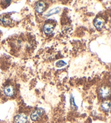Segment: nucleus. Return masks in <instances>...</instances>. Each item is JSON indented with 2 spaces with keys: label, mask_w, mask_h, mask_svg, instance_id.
Listing matches in <instances>:
<instances>
[{
  "label": "nucleus",
  "mask_w": 111,
  "mask_h": 123,
  "mask_svg": "<svg viewBox=\"0 0 111 123\" xmlns=\"http://www.w3.org/2000/svg\"><path fill=\"white\" fill-rule=\"evenodd\" d=\"M43 110L41 109V108H39V109H37L31 113V119L34 121H36L38 120L40 117L41 116L42 113H43Z\"/></svg>",
  "instance_id": "nucleus-1"
},
{
  "label": "nucleus",
  "mask_w": 111,
  "mask_h": 123,
  "mask_svg": "<svg viewBox=\"0 0 111 123\" xmlns=\"http://www.w3.org/2000/svg\"><path fill=\"white\" fill-rule=\"evenodd\" d=\"M28 118L25 114H19L16 116L14 118L15 123H25L27 122Z\"/></svg>",
  "instance_id": "nucleus-2"
},
{
  "label": "nucleus",
  "mask_w": 111,
  "mask_h": 123,
  "mask_svg": "<svg viewBox=\"0 0 111 123\" xmlns=\"http://www.w3.org/2000/svg\"><path fill=\"white\" fill-rule=\"evenodd\" d=\"M110 88L108 87H101L100 89L99 93L100 94L102 98H105L108 97L110 94Z\"/></svg>",
  "instance_id": "nucleus-3"
},
{
  "label": "nucleus",
  "mask_w": 111,
  "mask_h": 123,
  "mask_svg": "<svg viewBox=\"0 0 111 123\" xmlns=\"http://www.w3.org/2000/svg\"><path fill=\"white\" fill-rule=\"evenodd\" d=\"M43 31L47 34H49L52 33L54 29V27L50 23H46L43 26Z\"/></svg>",
  "instance_id": "nucleus-4"
},
{
  "label": "nucleus",
  "mask_w": 111,
  "mask_h": 123,
  "mask_svg": "<svg viewBox=\"0 0 111 123\" xmlns=\"http://www.w3.org/2000/svg\"><path fill=\"white\" fill-rule=\"evenodd\" d=\"M4 93L8 97H12L14 94V88L12 86H6L4 88Z\"/></svg>",
  "instance_id": "nucleus-5"
},
{
  "label": "nucleus",
  "mask_w": 111,
  "mask_h": 123,
  "mask_svg": "<svg viewBox=\"0 0 111 123\" xmlns=\"http://www.w3.org/2000/svg\"><path fill=\"white\" fill-rule=\"evenodd\" d=\"M46 8V5L45 3L43 2H39L37 4H36L35 9L36 11L39 13H41V12H43L45 10Z\"/></svg>",
  "instance_id": "nucleus-6"
},
{
  "label": "nucleus",
  "mask_w": 111,
  "mask_h": 123,
  "mask_svg": "<svg viewBox=\"0 0 111 123\" xmlns=\"http://www.w3.org/2000/svg\"><path fill=\"white\" fill-rule=\"evenodd\" d=\"M104 23L105 22L104 20H102L101 18H98L95 20L94 22V26L97 28L101 29L102 28V27L104 26Z\"/></svg>",
  "instance_id": "nucleus-7"
},
{
  "label": "nucleus",
  "mask_w": 111,
  "mask_h": 123,
  "mask_svg": "<svg viewBox=\"0 0 111 123\" xmlns=\"http://www.w3.org/2000/svg\"><path fill=\"white\" fill-rule=\"evenodd\" d=\"M102 109L106 111H109L111 109V103L110 101H105L101 105Z\"/></svg>",
  "instance_id": "nucleus-8"
},
{
  "label": "nucleus",
  "mask_w": 111,
  "mask_h": 123,
  "mask_svg": "<svg viewBox=\"0 0 111 123\" xmlns=\"http://www.w3.org/2000/svg\"><path fill=\"white\" fill-rule=\"evenodd\" d=\"M60 8L59 7H56L55 8H54V9L50 10H49V11L47 12V13L46 14V16H49L52 15L57 14L60 12Z\"/></svg>",
  "instance_id": "nucleus-9"
},
{
  "label": "nucleus",
  "mask_w": 111,
  "mask_h": 123,
  "mask_svg": "<svg viewBox=\"0 0 111 123\" xmlns=\"http://www.w3.org/2000/svg\"><path fill=\"white\" fill-rule=\"evenodd\" d=\"M1 22L4 25H9L10 23V20L6 18H1Z\"/></svg>",
  "instance_id": "nucleus-10"
},
{
  "label": "nucleus",
  "mask_w": 111,
  "mask_h": 123,
  "mask_svg": "<svg viewBox=\"0 0 111 123\" xmlns=\"http://www.w3.org/2000/svg\"><path fill=\"white\" fill-rule=\"evenodd\" d=\"M70 103H71V106L72 109H73L74 110H76L77 109V106L76 105L75 102H74V98L73 97H71V98H70Z\"/></svg>",
  "instance_id": "nucleus-11"
},
{
  "label": "nucleus",
  "mask_w": 111,
  "mask_h": 123,
  "mask_svg": "<svg viewBox=\"0 0 111 123\" xmlns=\"http://www.w3.org/2000/svg\"><path fill=\"white\" fill-rule=\"evenodd\" d=\"M66 64H67V63H66L65 61H63L62 60H60L56 63V66L57 67H61L66 65Z\"/></svg>",
  "instance_id": "nucleus-12"
}]
</instances>
